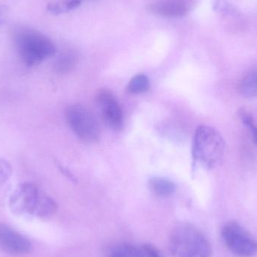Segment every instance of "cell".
<instances>
[{"instance_id":"obj_1","label":"cell","mask_w":257,"mask_h":257,"mask_svg":"<svg viewBox=\"0 0 257 257\" xmlns=\"http://www.w3.org/2000/svg\"><path fill=\"white\" fill-rule=\"evenodd\" d=\"M14 37L20 56L28 66L40 64L57 51L54 42L48 36L30 27H18Z\"/></svg>"},{"instance_id":"obj_2","label":"cell","mask_w":257,"mask_h":257,"mask_svg":"<svg viewBox=\"0 0 257 257\" xmlns=\"http://www.w3.org/2000/svg\"><path fill=\"white\" fill-rule=\"evenodd\" d=\"M225 151L224 139L217 130L206 125L196 128L192 148L195 164L207 169H214L221 163Z\"/></svg>"},{"instance_id":"obj_3","label":"cell","mask_w":257,"mask_h":257,"mask_svg":"<svg viewBox=\"0 0 257 257\" xmlns=\"http://www.w3.org/2000/svg\"><path fill=\"white\" fill-rule=\"evenodd\" d=\"M169 251L175 257H211V243L199 229L190 224H181L169 238Z\"/></svg>"},{"instance_id":"obj_4","label":"cell","mask_w":257,"mask_h":257,"mask_svg":"<svg viewBox=\"0 0 257 257\" xmlns=\"http://www.w3.org/2000/svg\"><path fill=\"white\" fill-rule=\"evenodd\" d=\"M221 236L228 250L235 256H256L257 238L238 222L226 223L222 229Z\"/></svg>"},{"instance_id":"obj_5","label":"cell","mask_w":257,"mask_h":257,"mask_svg":"<svg viewBox=\"0 0 257 257\" xmlns=\"http://www.w3.org/2000/svg\"><path fill=\"white\" fill-rule=\"evenodd\" d=\"M68 124L75 135L87 142H97L100 137V127L91 111L81 105H73L66 110Z\"/></svg>"},{"instance_id":"obj_6","label":"cell","mask_w":257,"mask_h":257,"mask_svg":"<svg viewBox=\"0 0 257 257\" xmlns=\"http://www.w3.org/2000/svg\"><path fill=\"white\" fill-rule=\"evenodd\" d=\"M42 196L35 184L24 183L12 193L9 199V208L16 215L36 216Z\"/></svg>"},{"instance_id":"obj_7","label":"cell","mask_w":257,"mask_h":257,"mask_svg":"<svg viewBox=\"0 0 257 257\" xmlns=\"http://www.w3.org/2000/svg\"><path fill=\"white\" fill-rule=\"evenodd\" d=\"M96 99L105 123L112 130H121L123 123V112L114 94L109 90L102 89L98 92Z\"/></svg>"},{"instance_id":"obj_8","label":"cell","mask_w":257,"mask_h":257,"mask_svg":"<svg viewBox=\"0 0 257 257\" xmlns=\"http://www.w3.org/2000/svg\"><path fill=\"white\" fill-rule=\"evenodd\" d=\"M0 249L9 254L21 256L31 251L32 244L28 238L10 226L0 223Z\"/></svg>"},{"instance_id":"obj_9","label":"cell","mask_w":257,"mask_h":257,"mask_svg":"<svg viewBox=\"0 0 257 257\" xmlns=\"http://www.w3.org/2000/svg\"><path fill=\"white\" fill-rule=\"evenodd\" d=\"M148 10L157 16L178 18L187 15L190 6L185 0H160L150 4Z\"/></svg>"},{"instance_id":"obj_10","label":"cell","mask_w":257,"mask_h":257,"mask_svg":"<svg viewBox=\"0 0 257 257\" xmlns=\"http://www.w3.org/2000/svg\"><path fill=\"white\" fill-rule=\"evenodd\" d=\"M149 187L153 193L160 197L172 196L176 190V187L173 182L160 177L151 178L149 181Z\"/></svg>"},{"instance_id":"obj_11","label":"cell","mask_w":257,"mask_h":257,"mask_svg":"<svg viewBox=\"0 0 257 257\" xmlns=\"http://www.w3.org/2000/svg\"><path fill=\"white\" fill-rule=\"evenodd\" d=\"M77 55L72 51L60 54L54 62V69L60 74H66L74 69L77 63Z\"/></svg>"},{"instance_id":"obj_12","label":"cell","mask_w":257,"mask_h":257,"mask_svg":"<svg viewBox=\"0 0 257 257\" xmlns=\"http://www.w3.org/2000/svg\"><path fill=\"white\" fill-rule=\"evenodd\" d=\"M239 92L246 98L257 97V70L243 78L240 84Z\"/></svg>"},{"instance_id":"obj_13","label":"cell","mask_w":257,"mask_h":257,"mask_svg":"<svg viewBox=\"0 0 257 257\" xmlns=\"http://www.w3.org/2000/svg\"><path fill=\"white\" fill-rule=\"evenodd\" d=\"M108 257H146L143 248L132 244H121L114 247Z\"/></svg>"},{"instance_id":"obj_14","label":"cell","mask_w":257,"mask_h":257,"mask_svg":"<svg viewBox=\"0 0 257 257\" xmlns=\"http://www.w3.org/2000/svg\"><path fill=\"white\" fill-rule=\"evenodd\" d=\"M57 210V205L52 198L48 196H42L36 211V217L42 219H48L52 217Z\"/></svg>"},{"instance_id":"obj_15","label":"cell","mask_w":257,"mask_h":257,"mask_svg":"<svg viewBox=\"0 0 257 257\" xmlns=\"http://www.w3.org/2000/svg\"><path fill=\"white\" fill-rule=\"evenodd\" d=\"M150 88V82L148 77L143 74L136 75L130 80L127 86V90L133 94H139L148 91Z\"/></svg>"},{"instance_id":"obj_16","label":"cell","mask_w":257,"mask_h":257,"mask_svg":"<svg viewBox=\"0 0 257 257\" xmlns=\"http://www.w3.org/2000/svg\"><path fill=\"white\" fill-rule=\"evenodd\" d=\"M213 9L215 12L226 16L237 17L240 15L239 12L235 6L223 0H215L213 4Z\"/></svg>"},{"instance_id":"obj_17","label":"cell","mask_w":257,"mask_h":257,"mask_svg":"<svg viewBox=\"0 0 257 257\" xmlns=\"http://www.w3.org/2000/svg\"><path fill=\"white\" fill-rule=\"evenodd\" d=\"M238 114H239L240 118H241L243 124L248 128L253 142L257 146V127L254 121H253V117L249 113L245 111V110H239Z\"/></svg>"},{"instance_id":"obj_18","label":"cell","mask_w":257,"mask_h":257,"mask_svg":"<svg viewBox=\"0 0 257 257\" xmlns=\"http://www.w3.org/2000/svg\"><path fill=\"white\" fill-rule=\"evenodd\" d=\"M12 175V166L6 160L0 157V187L10 179Z\"/></svg>"},{"instance_id":"obj_19","label":"cell","mask_w":257,"mask_h":257,"mask_svg":"<svg viewBox=\"0 0 257 257\" xmlns=\"http://www.w3.org/2000/svg\"><path fill=\"white\" fill-rule=\"evenodd\" d=\"M48 10L55 15H61L69 12L64 3H51L48 6Z\"/></svg>"},{"instance_id":"obj_20","label":"cell","mask_w":257,"mask_h":257,"mask_svg":"<svg viewBox=\"0 0 257 257\" xmlns=\"http://www.w3.org/2000/svg\"><path fill=\"white\" fill-rule=\"evenodd\" d=\"M142 248H143L146 257H163L154 246L145 244V245L142 246Z\"/></svg>"},{"instance_id":"obj_21","label":"cell","mask_w":257,"mask_h":257,"mask_svg":"<svg viewBox=\"0 0 257 257\" xmlns=\"http://www.w3.org/2000/svg\"><path fill=\"white\" fill-rule=\"evenodd\" d=\"M82 3V0H68L65 3L68 11L74 10V9H78L80 7Z\"/></svg>"}]
</instances>
